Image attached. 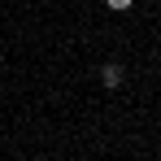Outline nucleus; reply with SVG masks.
I'll list each match as a JSON object with an SVG mask.
<instances>
[{"label": "nucleus", "mask_w": 161, "mask_h": 161, "mask_svg": "<svg viewBox=\"0 0 161 161\" xmlns=\"http://www.w3.org/2000/svg\"><path fill=\"white\" fill-rule=\"evenodd\" d=\"M122 79H126V74H122V65H105V70H100V83H105L109 92H118Z\"/></svg>", "instance_id": "1"}, {"label": "nucleus", "mask_w": 161, "mask_h": 161, "mask_svg": "<svg viewBox=\"0 0 161 161\" xmlns=\"http://www.w3.org/2000/svg\"><path fill=\"white\" fill-rule=\"evenodd\" d=\"M105 4H109V9H113V13H126V9H131L135 0H105Z\"/></svg>", "instance_id": "2"}]
</instances>
